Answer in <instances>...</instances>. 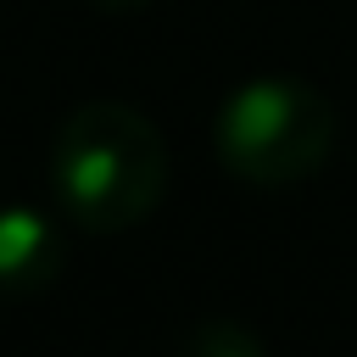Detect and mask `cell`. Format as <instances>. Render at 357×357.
Returning a JSON list of instances; mask_svg holds the SVG:
<instances>
[{"label": "cell", "instance_id": "6da1fadb", "mask_svg": "<svg viewBox=\"0 0 357 357\" xmlns=\"http://www.w3.org/2000/svg\"><path fill=\"white\" fill-rule=\"evenodd\" d=\"M284 117H290V95L279 84H251V89H240L229 100V139L245 145V151H257V145L279 139Z\"/></svg>", "mask_w": 357, "mask_h": 357}, {"label": "cell", "instance_id": "7a4b0ae2", "mask_svg": "<svg viewBox=\"0 0 357 357\" xmlns=\"http://www.w3.org/2000/svg\"><path fill=\"white\" fill-rule=\"evenodd\" d=\"M45 240V223L33 212H0V273H17Z\"/></svg>", "mask_w": 357, "mask_h": 357}, {"label": "cell", "instance_id": "3957f363", "mask_svg": "<svg viewBox=\"0 0 357 357\" xmlns=\"http://www.w3.org/2000/svg\"><path fill=\"white\" fill-rule=\"evenodd\" d=\"M112 178H117V156H112V151H84V156L67 167V195L95 201V195L112 190Z\"/></svg>", "mask_w": 357, "mask_h": 357}]
</instances>
